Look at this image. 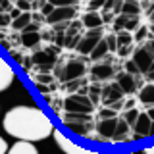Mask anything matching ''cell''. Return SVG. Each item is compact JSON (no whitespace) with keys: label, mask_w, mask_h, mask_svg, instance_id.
I'll use <instances>...</instances> for the list:
<instances>
[{"label":"cell","mask_w":154,"mask_h":154,"mask_svg":"<svg viewBox=\"0 0 154 154\" xmlns=\"http://www.w3.org/2000/svg\"><path fill=\"white\" fill-rule=\"evenodd\" d=\"M139 114H141V112H139V108H127V112H125L122 118L125 119V123H127V125H131V127H133L135 122H137V118H139Z\"/></svg>","instance_id":"4316f807"},{"label":"cell","mask_w":154,"mask_h":154,"mask_svg":"<svg viewBox=\"0 0 154 154\" xmlns=\"http://www.w3.org/2000/svg\"><path fill=\"white\" fill-rule=\"evenodd\" d=\"M87 73V62L83 58H69L58 67V77L64 83H73V81L83 79Z\"/></svg>","instance_id":"3957f363"},{"label":"cell","mask_w":154,"mask_h":154,"mask_svg":"<svg viewBox=\"0 0 154 154\" xmlns=\"http://www.w3.org/2000/svg\"><path fill=\"white\" fill-rule=\"evenodd\" d=\"M116 38H118V54L119 56H127L129 50H131V42H133V35L129 31H119L118 35H116Z\"/></svg>","instance_id":"ffe728a7"},{"label":"cell","mask_w":154,"mask_h":154,"mask_svg":"<svg viewBox=\"0 0 154 154\" xmlns=\"http://www.w3.org/2000/svg\"><path fill=\"white\" fill-rule=\"evenodd\" d=\"M133 135H137V137H150V129H152V119L148 118L146 112H141L137 118V122L133 125Z\"/></svg>","instance_id":"9a60e30c"},{"label":"cell","mask_w":154,"mask_h":154,"mask_svg":"<svg viewBox=\"0 0 154 154\" xmlns=\"http://www.w3.org/2000/svg\"><path fill=\"white\" fill-rule=\"evenodd\" d=\"M148 16H150V19H152V23H154V4L150 6V12H148Z\"/></svg>","instance_id":"ab89813d"},{"label":"cell","mask_w":154,"mask_h":154,"mask_svg":"<svg viewBox=\"0 0 154 154\" xmlns=\"http://www.w3.org/2000/svg\"><path fill=\"white\" fill-rule=\"evenodd\" d=\"M146 114H148V118L154 122V106H150V108H146Z\"/></svg>","instance_id":"74e56055"},{"label":"cell","mask_w":154,"mask_h":154,"mask_svg":"<svg viewBox=\"0 0 154 154\" xmlns=\"http://www.w3.org/2000/svg\"><path fill=\"white\" fill-rule=\"evenodd\" d=\"M98 118L100 119H110V118H118V114H116V110H106V108H102L100 110V114H98Z\"/></svg>","instance_id":"4dcf8cb0"},{"label":"cell","mask_w":154,"mask_h":154,"mask_svg":"<svg viewBox=\"0 0 154 154\" xmlns=\"http://www.w3.org/2000/svg\"><path fill=\"white\" fill-rule=\"evenodd\" d=\"M62 106H64L66 114H87V116H91L94 112V104L91 102V98L83 93L66 96V100L62 102Z\"/></svg>","instance_id":"277c9868"},{"label":"cell","mask_w":154,"mask_h":154,"mask_svg":"<svg viewBox=\"0 0 154 154\" xmlns=\"http://www.w3.org/2000/svg\"><path fill=\"white\" fill-rule=\"evenodd\" d=\"M108 52H110V50H108V42H106V37H104L102 41L96 45L94 50L91 52V60H93V62H102V60H104V56L108 54Z\"/></svg>","instance_id":"484cf974"},{"label":"cell","mask_w":154,"mask_h":154,"mask_svg":"<svg viewBox=\"0 0 154 154\" xmlns=\"http://www.w3.org/2000/svg\"><path fill=\"white\" fill-rule=\"evenodd\" d=\"M81 25H83L87 31H93V29H102L104 25V17L100 16L98 12H87L81 17Z\"/></svg>","instance_id":"ac0fdd59"},{"label":"cell","mask_w":154,"mask_h":154,"mask_svg":"<svg viewBox=\"0 0 154 154\" xmlns=\"http://www.w3.org/2000/svg\"><path fill=\"white\" fill-rule=\"evenodd\" d=\"M31 21H33L31 12H27V14H19L16 19H12V27L16 29V31H25V29L31 25Z\"/></svg>","instance_id":"d4e9b609"},{"label":"cell","mask_w":154,"mask_h":154,"mask_svg":"<svg viewBox=\"0 0 154 154\" xmlns=\"http://www.w3.org/2000/svg\"><path fill=\"white\" fill-rule=\"evenodd\" d=\"M148 31L152 33V38H154V23H152V25H150V29H148Z\"/></svg>","instance_id":"60d3db41"},{"label":"cell","mask_w":154,"mask_h":154,"mask_svg":"<svg viewBox=\"0 0 154 154\" xmlns=\"http://www.w3.org/2000/svg\"><path fill=\"white\" fill-rule=\"evenodd\" d=\"M143 46H144V48H146V50H148V52H150V54L154 56V38H148V41L144 42Z\"/></svg>","instance_id":"836d02e7"},{"label":"cell","mask_w":154,"mask_h":154,"mask_svg":"<svg viewBox=\"0 0 154 154\" xmlns=\"http://www.w3.org/2000/svg\"><path fill=\"white\" fill-rule=\"evenodd\" d=\"M150 137H154V122H152V129H150Z\"/></svg>","instance_id":"b9f144b4"},{"label":"cell","mask_w":154,"mask_h":154,"mask_svg":"<svg viewBox=\"0 0 154 154\" xmlns=\"http://www.w3.org/2000/svg\"><path fill=\"white\" fill-rule=\"evenodd\" d=\"M123 91L119 89V85L116 83V81H110L108 85L102 87V96H100V100H102L104 106H112V110H118L116 106L123 100Z\"/></svg>","instance_id":"9c48e42d"},{"label":"cell","mask_w":154,"mask_h":154,"mask_svg":"<svg viewBox=\"0 0 154 154\" xmlns=\"http://www.w3.org/2000/svg\"><path fill=\"white\" fill-rule=\"evenodd\" d=\"M14 77H16V71H14V67L8 64L6 60H4V56L0 54V93L2 91H6L10 85H12Z\"/></svg>","instance_id":"5bb4252c"},{"label":"cell","mask_w":154,"mask_h":154,"mask_svg":"<svg viewBox=\"0 0 154 154\" xmlns=\"http://www.w3.org/2000/svg\"><path fill=\"white\" fill-rule=\"evenodd\" d=\"M106 42H108V50L110 52H116V50H118V38H116L114 33L106 37Z\"/></svg>","instance_id":"f1b7e54d"},{"label":"cell","mask_w":154,"mask_h":154,"mask_svg":"<svg viewBox=\"0 0 154 154\" xmlns=\"http://www.w3.org/2000/svg\"><path fill=\"white\" fill-rule=\"evenodd\" d=\"M38 42H41V31H38L35 23H31L25 31H21V45L31 48V46H37Z\"/></svg>","instance_id":"e0dca14e"},{"label":"cell","mask_w":154,"mask_h":154,"mask_svg":"<svg viewBox=\"0 0 154 154\" xmlns=\"http://www.w3.org/2000/svg\"><path fill=\"white\" fill-rule=\"evenodd\" d=\"M81 29H83L81 21H71V27L66 29V46H69V48H75L77 46L81 35L85 33V31H81Z\"/></svg>","instance_id":"d6986e66"},{"label":"cell","mask_w":154,"mask_h":154,"mask_svg":"<svg viewBox=\"0 0 154 154\" xmlns=\"http://www.w3.org/2000/svg\"><path fill=\"white\" fill-rule=\"evenodd\" d=\"M31 62H33V64H35L41 71H46V69H50V67L54 66L56 54H54V50H52V48H42V50H37L35 54H33Z\"/></svg>","instance_id":"8fae6325"},{"label":"cell","mask_w":154,"mask_h":154,"mask_svg":"<svg viewBox=\"0 0 154 154\" xmlns=\"http://www.w3.org/2000/svg\"><path fill=\"white\" fill-rule=\"evenodd\" d=\"M143 152H144V154H154V144H152V146H146Z\"/></svg>","instance_id":"f35d334b"},{"label":"cell","mask_w":154,"mask_h":154,"mask_svg":"<svg viewBox=\"0 0 154 154\" xmlns=\"http://www.w3.org/2000/svg\"><path fill=\"white\" fill-rule=\"evenodd\" d=\"M104 38V31L102 29H93V31H85L83 35H81L79 42H77L75 50L79 52V54L83 56H91V52L96 48V45H98L100 41Z\"/></svg>","instance_id":"8992f818"},{"label":"cell","mask_w":154,"mask_h":154,"mask_svg":"<svg viewBox=\"0 0 154 154\" xmlns=\"http://www.w3.org/2000/svg\"><path fill=\"white\" fill-rule=\"evenodd\" d=\"M8 154H38L33 143H25V141H17L10 146Z\"/></svg>","instance_id":"603a6c76"},{"label":"cell","mask_w":154,"mask_h":154,"mask_svg":"<svg viewBox=\"0 0 154 154\" xmlns=\"http://www.w3.org/2000/svg\"><path fill=\"white\" fill-rule=\"evenodd\" d=\"M16 8L17 10H21V14H27V12H31V2H25V0H19V2H16Z\"/></svg>","instance_id":"1f68e13d"},{"label":"cell","mask_w":154,"mask_h":154,"mask_svg":"<svg viewBox=\"0 0 154 154\" xmlns=\"http://www.w3.org/2000/svg\"><path fill=\"white\" fill-rule=\"evenodd\" d=\"M116 83L119 85V89L123 91V94H133L135 91H137V85H139V79L131 73H127V71H119L118 75H116Z\"/></svg>","instance_id":"7c38bea8"},{"label":"cell","mask_w":154,"mask_h":154,"mask_svg":"<svg viewBox=\"0 0 154 154\" xmlns=\"http://www.w3.org/2000/svg\"><path fill=\"white\" fill-rule=\"evenodd\" d=\"M62 123L66 125L69 131H73L77 135H83V137H91L94 125H93V116L87 114H60Z\"/></svg>","instance_id":"7a4b0ae2"},{"label":"cell","mask_w":154,"mask_h":154,"mask_svg":"<svg viewBox=\"0 0 154 154\" xmlns=\"http://www.w3.org/2000/svg\"><path fill=\"white\" fill-rule=\"evenodd\" d=\"M129 141H133V129H131V125L125 123L123 118H119L118 119V129H116V133H114L112 143L116 144V143H129Z\"/></svg>","instance_id":"2e32d148"},{"label":"cell","mask_w":154,"mask_h":154,"mask_svg":"<svg viewBox=\"0 0 154 154\" xmlns=\"http://www.w3.org/2000/svg\"><path fill=\"white\" fill-rule=\"evenodd\" d=\"M118 119L119 118H110V119H98V123H94V141H106L112 143L114 133L118 129Z\"/></svg>","instance_id":"ba28073f"},{"label":"cell","mask_w":154,"mask_h":154,"mask_svg":"<svg viewBox=\"0 0 154 154\" xmlns=\"http://www.w3.org/2000/svg\"><path fill=\"white\" fill-rule=\"evenodd\" d=\"M2 127L10 137L25 143L45 141L54 133V123L45 110L35 106H14L2 119Z\"/></svg>","instance_id":"6da1fadb"},{"label":"cell","mask_w":154,"mask_h":154,"mask_svg":"<svg viewBox=\"0 0 154 154\" xmlns=\"http://www.w3.org/2000/svg\"><path fill=\"white\" fill-rule=\"evenodd\" d=\"M91 98V102H93L94 106H96V102L100 100V96H102V87H98V85H93L89 89V94H87Z\"/></svg>","instance_id":"83f0119b"},{"label":"cell","mask_w":154,"mask_h":154,"mask_svg":"<svg viewBox=\"0 0 154 154\" xmlns=\"http://www.w3.org/2000/svg\"><path fill=\"white\" fill-rule=\"evenodd\" d=\"M54 4H50V2H46V4H41V16H45V17H48L52 12H54Z\"/></svg>","instance_id":"f546056e"},{"label":"cell","mask_w":154,"mask_h":154,"mask_svg":"<svg viewBox=\"0 0 154 154\" xmlns=\"http://www.w3.org/2000/svg\"><path fill=\"white\" fill-rule=\"evenodd\" d=\"M139 14H141V6H139L137 2L127 0V2L119 4V16H125V17H139Z\"/></svg>","instance_id":"cb8c5ba5"},{"label":"cell","mask_w":154,"mask_h":154,"mask_svg":"<svg viewBox=\"0 0 154 154\" xmlns=\"http://www.w3.org/2000/svg\"><path fill=\"white\" fill-rule=\"evenodd\" d=\"M52 137H54L58 148H60L64 154H100V152H96V150H91V148H85V146H81V144L71 143L69 139L60 131V129H54Z\"/></svg>","instance_id":"52a82bcc"},{"label":"cell","mask_w":154,"mask_h":154,"mask_svg":"<svg viewBox=\"0 0 154 154\" xmlns=\"http://www.w3.org/2000/svg\"><path fill=\"white\" fill-rule=\"evenodd\" d=\"M8 143H6V139H2L0 137V154H8Z\"/></svg>","instance_id":"e575fe53"},{"label":"cell","mask_w":154,"mask_h":154,"mask_svg":"<svg viewBox=\"0 0 154 154\" xmlns=\"http://www.w3.org/2000/svg\"><path fill=\"white\" fill-rule=\"evenodd\" d=\"M10 14H0V25H8L10 23Z\"/></svg>","instance_id":"d590c367"},{"label":"cell","mask_w":154,"mask_h":154,"mask_svg":"<svg viewBox=\"0 0 154 154\" xmlns=\"http://www.w3.org/2000/svg\"><path fill=\"white\" fill-rule=\"evenodd\" d=\"M125 71H127V73H131V75H135V77H139V69H137V66H135L131 60H129L127 66H125Z\"/></svg>","instance_id":"d6a6232c"},{"label":"cell","mask_w":154,"mask_h":154,"mask_svg":"<svg viewBox=\"0 0 154 154\" xmlns=\"http://www.w3.org/2000/svg\"><path fill=\"white\" fill-rule=\"evenodd\" d=\"M139 100L146 106H154V81H148L146 85H143L139 89Z\"/></svg>","instance_id":"7402d4cb"},{"label":"cell","mask_w":154,"mask_h":154,"mask_svg":"<svg viewBox=\"0 0 154 154\" xmlns=\"http://www.w3.org/2000/svg\"><path fill=\"white\" fill-rule=\"evenodd\" d=\"M75 14H77V8L73 4H67V6H62V8L56 6L54 12L46 17V23H50V25H66L67 21H71L75 17Z\"/></svg>","instance_id":"30bf717a"},{"label":"cell","mask_w":154,"mask_h":154,"mask_svg":"<svg viewBox=\"0 0 154 154\" xmlns=\"http://www.w3.org/2000/svg\"><path fill=\"white\" fill-rule=\"evenodd\" d=\"M91 77H94L96 81H104V79H110L114 77V66L110 62H94L91 66Z\"/></svg>","instance_id":"4fadbf2b"},{"label":"cell","mask_w":154,"mask_h":154,"mask_svg":"<svg viewBox=\"0 0 154 154\" xmlns=\"http://www.w3.org/2000/svg\"><path fill=\"white\" fill-rule=\"evenodd\" d=\"M131 62H133L135 66H137L139 73H146V75H148V79H154V56H152L144 46H137V48H133Z\"/></svg>","instance_id":"5b68a950"},{"label":"cell","mask_w":154,"mask_h":154,"mask_svg":"<svg viewBox=\"0 0 154 154\" xmlns=\"http://www.w3.org/2000/svg\"><path fill=\"white\" fill-rule=\"evenodd\" d=\"M139 25V17H125V16H116V21H114V27L116 31H129L131 33L135 27Z\"/></svg>","instance_id":"44dd1931"},{"label":"cell","mask_w":154,"mask_h":154,"mask_svg":"<svg viewBox=\"0 0 154 154\" xmlns=\"http://www.w3.org/2000/svg\"><path fill=\"white\" fill-rule=\"evenodd\" d=\"M144 35H146V29H139V31L135 33V38H137V41L139 38H144Z\"/></svg>","instance_id":"8d00e7d4"}]
</instances>
